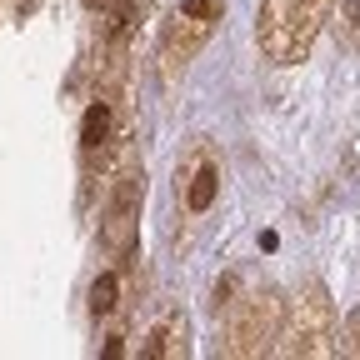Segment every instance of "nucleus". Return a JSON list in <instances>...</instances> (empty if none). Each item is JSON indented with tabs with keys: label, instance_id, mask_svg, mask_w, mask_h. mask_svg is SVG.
<instances>
[{
	"label": "nucleus",
	"instance_id": "f257e3e1",
	"mask_svg": "<svg viewBox=\"0 0 360 360\" xmlns=\"http://www.w3.org/2000/svg\"><path fill=\"white\" fill-rule=\"evenodd\" d=\"M330 11L335 0H265L260 25H255L260 56L270 65H300L310 56L315 35L330 25Z\"/></svg>",
	"mask_w": 360,
	"mask_h": 360
},
{
	"label": "nucleus",
	"instance_id": "f03ea898",
	"mask_svg": "<svg viewBox=\"0 0 360 360\" xmlns=\"http://www.w3.org/2000/svg\"><path fill=\"white\" fill-rule=\"evenodd\" d=\"M130 141V105H125V90H120V70H110V80L90 96L85 115H80V175L85 186L115 165V155Z\"/></svg>",
	"mask_w": 360,
	"mask_h": 360
},
{
	"label": "nucleus",
	"instance_id": "7ed1b4c3",
	"mask_svg": "<svg viewBox=\"0 0 360 360\" xmlns=\"http://www.w3.org/2000/svg\"><path fill=\"white\" fill-rule=\"evenodd\" d=\"M175 220L180 231H200V225L210 220V210L220 205V191H225V160L220 150L205 141V135H195V141L180 150L175 160Z\"/></svg>",
	"mask_w": 360,
	"mask_h": 360
},
{
	"label": "nucleus",
	"instance_id": "20e7f679",
	"mask_svg": "<svg viewBox=\"0 0 360 360\" xmlns=\"http://www.w3.org/2000/svg\"><path fill=\"white\" fill-rule=\"evenodd\" d=\"M225 20V0H175L160 25V75L180 80Z\"/></svg>",
	"mask_w": 360,
	"mask_h": 360
},
{
	"label": "nucleus",
	"instance_id": "39448f33",
	"mask_svg": "<svg viewBox=\"0 0 360 360\" xmlns=\"http://www.w3.org/2000/svg\"><path fill=\"white\" fill-rule=\"evenodd\" d=\"M285 321V300L276 290H245L240 300L225 305V330H220V355H270Z\"/></svg>",
	"mask_w": 360,
	"mask_h": 360
},
{
	"label": "nucleus",
	"instance_id": "423d86ee",
	"mask_svg": "<svg viewBox=\"0 0 360 360\" xmlns=\"http://www.w3.org/2000/svg\"><path fill=\"white\" fill-rule=\"evenodd\" d=\"M141 200H146V165L125 160L110 180V195L101 210V250L110 260H130L141 245Z\"/></svg>",
	"mask_w": 360,
	"mask_h": 360
},
{
	"label": "nucleus",
	"instance_id": "0eeeda50",
	"mask_svg": "<svg viewBox=\"0 0 360 360\" xmlns=\"http://www.w3.org/2000/svg\"><path fill=\"white\" fill-rule=\"evenodd\" d=\"M270 355H335V305L326 285H305L290 300V321H281Z\"/></svg>",
	"mask_w": 360,
	"mask_h": 360
},
{
	"label": "nucleus",
	"instance_id": "6e6552de",
	"mask_svg": "<svg viewBox=\"0 0 360 360\" xmlns=\"http://www.w3.org/2000/svg\"><path fill=\"white\" fill-rule=\"evenodd\" d=\"M141 11H146V0H115V6L105 11V20H101V56H105L110 70H120V56H125L135 25H141Z\"/></svg>",
	"mask_w": 360,
	"mask_h": 360
},
{
	"label": "nucleus",
	"instance_id": "1a4fd4ad",
	"mask_svg": "<svg viewBox=\"0 0 360 360\" xmlns=\"http://www.w3.org/2000/svg\"><path fill=\"white\" fill-rule=\"evenodd\" d=\"M180 355H191V321L180 310H165L141 340V360H180Z\"/></svg>",
	"mask_w": 360,
	"mask_h": 360
},
{
	"label": "nucleus",
	"instance_id": "9d476101",
	"mask_svg": "<svg viewBox=\"0 0 360 360\" xmlns=\"http://www.w3.org/2000/svg\"><path fill=\"white\" fill-rule=\"evenodd\" d=\"M125 295H130V281H125V260L105 265L96 281H90V321H115L125 310Z\"/></svg>",
	"mask_w": 360,
	"mask_h": 360
},
{
	"label": "nucleus",
	"instance_id": "9b49d317",
	"mask_svg": "<svg viewBox=\"0 0 360 360\" xmlns=\"http://www.w3.org/2000/svg\"><path fill=\"white\" fill-rule=\"evenodd\" d=\"M330 25H335L340 51H360V0H335Z\"/></svg>",
	"mask_w": 360,
	"mask_h": 360
},
{
	"label": "nucleus",
	"instance_id": "f8f14e48",
	"mask_svg": "<svg viewBox=\"0 0 360 360\" xmlns=\"http://www.w3.org/2000/svg\"><path fill=\"white\" fill-rule=\"evenodd\" d=\"M80 6H85V11H90V15H105V11H110V6H115V0H80Z\"/></svg>",
	"mask_w": 360,
	"mask_h": 360
}]
</instances>
